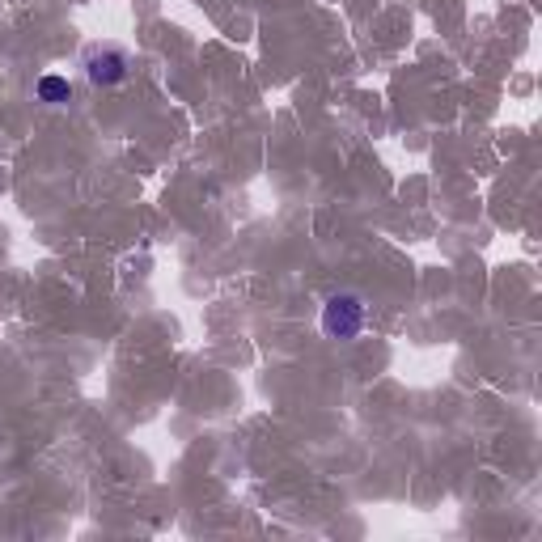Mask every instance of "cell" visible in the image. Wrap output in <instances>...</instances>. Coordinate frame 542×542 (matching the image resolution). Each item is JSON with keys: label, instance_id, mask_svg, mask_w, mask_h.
<instances>
[{"label": "cell", "instance_id": "1", "mask_svg": "<svg viewBox=\"0 0 542 542\" xmlns=\"http://www.w3.org/2000/svg\"><path fill=\"white\" fill-rule=\"evenodd\" d=\"M322 335L327 339H339V343H352L360 331H365L369 322V305L365 297L356 293H331L327 301H322Z\"/></svg>", "mask_w": 542, "mask_h": 542}, {"label": "cell", "instance_id": "2", "mask_svg": "<svg viewBox=\"0 0 542 542\" xmlns=\"http://www.w3.org/2000/svg\"><path fill=\"white\" fill-rule=\"evenodd\" d=\"M81 68H85V81L94 89H115L132 77V56L119 43H94L85 51Z\"/></svg>", "mask_w": 542, "mask_h": 542}, {"label": "cell", "instance_id": "3", "mask_svg": "<svg viewBox=\"0 0 542 542\" xmlns=\"http://www.w3.org/2000/svg\"><path fill=\"white\" fill-rule=\"evenodd\" d=\"M34 94H39L47 106H64L72 98V85L68 77H56V72H47V77H39V85H34Z\"/></svg>", "mask_w": 542, "mask_h": 542}]
</instances>
